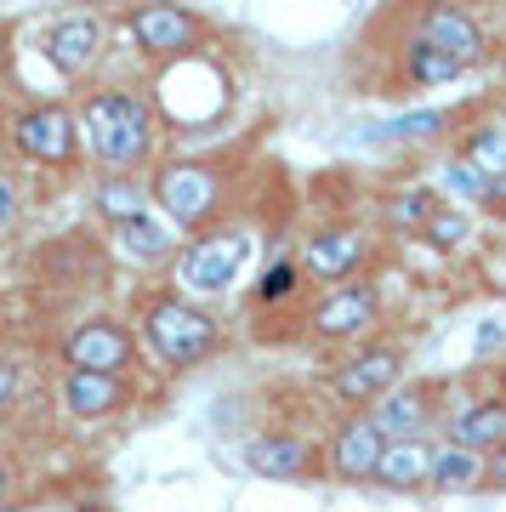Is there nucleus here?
Masks as SVG:
<instances>
[{"label": "nucleus", "mask_w": 506, "mask_h": 512, "mask_svg": "<svg viewBox=\"0 0 506 512\" xmlns=\"http://www.w3.org/2000/svg\"><path fill=\"white\" fill-rule=\"evenodd\" d=\"M80 137H86V160L103 177H143L160 160V114L148 103L143 86L131 80H97L80 92Z\"/></svg>", "instance_id": "obj_1"}, {"label": "nucleus", "mask_w": 506, "mask_h": 512, "mask_svg": "<svg viewBox=\"0 0 506 512\" xmlns=\"http://www.w3.org/2000/svg\"><path fill=\"white\" fill-rule=\"evenodd\" d=\"M137 336L165 370H194L222 353V319L182 291H154L137 302Z\"/></svg>", "instance_id": "obj_2"}, {"label": "nucleus", "mask_w": 506, "mask_h": 512, "mask_svg": "<svg viewBox=\"0 0 506 512\" xmlns=\"http://www.w3.org/2000/svg\"><path fill=\"white\" fill-rule=\"evenodd\" d=\"M154 205L160 217L177 228V234H205L217 228L222 211H228V194H234V177L222 160H199V154H182V160H165L154 177Z\"/></svg>", "instance_id": "obj_3"}, {"label": "nucleus", "mask_w": 506, "mask_h": 512, "mask_svg": "<svg viewBox=\"0 0 506 512\" xmlns=\"http://www.w3.org/2000/svg\"><path fill=\"white\" fill-rule=\"evenodd\" d=\"M6 143L23 165H40V171H69L80 154H86V137H80V109L63 103V97H40V103H23L12 120H6Z\"/></svg>", "instance_id": "obj_4"}, {"label": "nucleus", "mask_w": 506, "mask_h": 512, "mask_svg": "<svg viewBox=\"0 0 506 512\" xmlns=\"http://www.w3.org/2000/svg\"><path fill=\"white\" fill-rule=\"evenodd\" d=\"M245 262H251V222L239 217H222L217 228H205L182 245L177 256V291L182 296H222L234 291V279L245 274Z\"/></svg>", "instance_id": "obj_5"}, {"label": "nucleus", "mask_w": 506, "mask_h": 512, "mask_svg": "<svg viewBox=\"0 0 506 512\" xmlns=\"http://www.w3.org/2000/svg\"><path fill=\"white\" fill-rule=\"evenodd\" d=\"M57 359H63V370H91V376H126V382H137V370H143V336L126 319H114V313H86V319H74L63 330Z\"/></svg>", "instance_id": "obj_6"}, {"label": "nucleus", "mask_w": 506, "mask_h": 512, "mask_svg": "<svg viewBox=\"0 0 506 512\" xmlns=\"http://www.w3.org/2000/svg\"><path fill=\"white\" fill-rule=\"evenodd\" d=\"M381 325V285L376 279H347V285H330L308 302V336L313 348H359L370 342Z\"/></svg>", "instance_id": "obj_7"}, {"label": "nucleus", "mask_w": 506, "mask_h": 512, "mask_svg": "<svg viewBox=\"0 0 506 512\" xmlns=\"http://www.w3.org/2000/svg\"><path fill=\"white\" fill-rule=\"evenodd\" d=\"M404 370H410V348L393 342V336H370V342H359L342 365L330 370V393H336L347 410H376L393 387L410 382Z\"/></svg>", "instance_id": "obj_8"}, {"label": "nucleus", "mask_w": 506, "mask_h": 512, "mask_svg": "<svg viewBox=\"0 0 506 512\" xmlns=\"http://www.w3.org/2000/svg\"><path fill=\"white\" fill-rule=\"evenodd\" d=\"M120 23H126L131 46H137L148 63H182V57L205 52V40H211V18L194 12V6H171V0L131 6Z\"/></svg>", "instance_id": "obj_9"}, {"label": "nucleus", "mask_w": 506, "mask_h": 512, "mask_svg": "<svg viewBox=\"0 0 506 512\" xmlns=\"http://www.w3.org/2000/svg\"><path fill=\"white\" fill-rule=\"evenodd\" d=\"M370 256H376V234H370L364 222H325V228L302 234V251H296V262H302L308 285L330 291V285L364 279Z\"/></svg>", "instance_id": "obj_10"}, {"label": "nucleus", "mask_w": 506, "mask_h": 512, "mask_svg": "<svg viewBox=\"0 0 506 512\" xmlns=\"http://www.w3.org/2000/svg\"><path fill=\"white\" fill-rule=\"evenodd\" d=\"M387 456V433L370 410H347L325 439V473L336 484H376V467Z\"/></svg>", "instance_id": "obj_11"}, {"label": "nucleus", "mask_w": 506, "mask_h": 512, "mask_svg": "<svg viewBox=\"0 0 506 512\" xmlns=\"http://www.w3.org/2000/svg\"><path fill=\"white\" fill-rule=\"evenodd\" d=\"M410 23L433 40L438 52H450L455 63H467V69L489 63V29H484V18H478V12H467V6L427 0V6H410Z\"/></svg>", "instance_id": "obj_12"}, {"label": "nucleus", "mask_w": 506, "mask_h": 512, "mask_svg": "<svg viewBox=\"0 0 506 512\" xmlns=\"http://www.w3.org/2000/svg\"><path fill=\"white\" fill-rule=\"evenodd\" d=\"M40 46H46V63H52L57 80H86V69L109 46V18H97V12H63V18L46 23Z\"/></svg>", "instance_id": "obj_13"}, {"label": "nucleus", "mask_w": 506, "mask_h": 512, "mask_svg": "<svg viewBox=\"0 0 506 512\" xmlns=\"http://www.w3.org/2000/svg\"><path fill=\"white\" fill-rule=\"evenodd\" d=\"M370 416H376V427L387 433V444H404V439H427V427H433L438 416L450 421V410H444V387L427 382V376H410V382L393 387Z\"/></svg>", "instance_id": "obj_14"}, {"label": "nucleus", "mask_w": 506, "mask_h": 512, "mask_svg": "<svg viewBox=\"0 0 506 512\" xmlns=\"http://www.w3.org/2000/svg\"><path fill=\"white\" fill-rule=\"evenodd\" d=\"M57 399H63V416H74V421H114L137 404V382H126V376H91V370H63L57 376Z\"/></svg>", "instance_id": "obj_15"}, {"label": "nucleus", "mask_w": 506, "mask_h": 512, "mask_svg": "<svg viewBox=\"0 0 506 512\" xmlns=\"http://www.w3.org/2000/svg\"><path fill=\"white\" fill-rule=\"evenodd\" d=\"M245 461H251V473L262 478H308V473H325V450H313L302 433H290V427H273V433H256L245 444Z\"/></svg>", "instance_id": "obj_16"}, {"label": "nucleus", "mask_w": 506, "mask_h": 512, "mask_svg": "<svg viewBox=\"0 0 506 512\" xmlns=\"http://www.w3.org/2000/svg\"><path fill=\"white\" fill-rule=\"evenodd\" d=\"M450 154L478 165L484 177H495V183L506 188V120H501V109H495V103H489V109H472L467 120L455 126Z\"/></svg>", "instance_id": "obj_17"}, {"label": "nucleus", "mask_w": 506, "mask_h": 512, "mask_svg": "<svg viewBox=\"0 0 506 512\" xmlns=\"http://www.w3.org/2000/svg\"><path fill=\"white\" fill-rule=\"evenodd\" d=\"M444 444H461V450H501L506 444V393H484V399H467L461 410H450L444 421Z\"/></svg>", "instance_id": "obj_18"}, {"label": "nucleus", "mask_w": 506, "mask_h": 512, "mask_svg": "<svg viewBox=\"0 0 506 512\" xmlns=\"http://www.w3.org/2000/svg\"><path fill=\"white\" fill-rule=\"evenodd\" d=\"M154 183L148 177H97L91 183V217L109 222V228H126V222L154 217Z\"/></svg>", "instance_id": "obj_19"}, {"label": "nucleus", "mask_w": 506, "mask_h": 512, "mask_svg": "<svg viewBox=\"0 0 506 512\" xmlns=\"http://www.w3.org/2000/svg\"><path fill=\"white\" fill-rule=\"evenodd\" d=\"M433 456H438L433 439L387 444V456H381V467H376V490H387V495H421V490H427V478H433Z\"/></svg>", "instance_id": "obj_20"}, {"label": "nucleus", "mask_w": 506, "mask_h": 512, "mask_svg": "<svg viewBox=\"0 0 506 512\" xmlns=\"http://www.w3.org/2000/svg\"><path fill=\"white\" fill-rule=\"evenodd\" d=\"M455 120L450 109H410V114H393V120H381L370 131V143L376 148H433V143H450L455 137Z\"/></svg>", "instance_id": "obj_21"}, {"label": "nucleus", "mask_w": 506, "mask_h": 512, "mask_svg": "<svg viewBox=\"0 0 506 512\" xmlns=\"http://www.w3.org/2000/svg\"><path fill=\"white\" fill-rule=\"evenodd\" d=\"M177 228L154 211V217H143V222H126V228H114V245H120V256L126 262H137V268H160V262H171V256H182L177 251Z\"/></svg>", "instance_id": "obj_22"}, {"label": "nucleus", "mask_w": 506, "mask_h": 512, "mask_svg": "<svg viewBox=\"0 0 506 512\" xmlns=\"http://www.w3.org/2000/svg\"><path fill=\"white\" fill-rule=\"evenodd\" d=\"M438 194L427 183H410V188H387V200H381V222H387V234H421L438 211Z\"/></svg>", "instance_id": "obj_23"}, {"label": "nucleus", "mask_w": 506, "mask_h": 512, "mask_svg": "<svg viewBox=\"0 0 506 512\" xmlns=\"http://www.w3.org/2000/svg\"><path fill=\"white\" fill-rule=\"evenodd\" d=\"M478 484H484V456H478V450H461V444H438L427 490L433 495H461V490H478Z\"/></svg>", "instance_id": "obj_24"}, {"label": "nucleus", "mask_w": 506, "mask_h": 512, "mask_svg": "<svg viewBox=\"0 0 506 512\" xmlns=\"http://www.w3.org/2000/svg\"><path fill=\"white\" fill-rule=\"evenodd\" d=\"M308 291V274H302V262L296 256H273L268 268H262V279H256V291H251V308L262 313V308H285L290 296H302Z\"/></svg>", "instance_id": "obj_25"}, {"label": "nucleus", "mask_w": 506, "mask_h": 512, "mask_svg": "<svg viewBox=\"0 0 506 512\" xmlns=\"http://www.w3.org/2000/svg\"><path fill=\"white\" fill-rule=\"evenodd\" d=\"M438 177H444V188H450L461 205H495V200H501V183L484 177L478 165L455 160V154H444V171H438Z\"/></svg>", "instance_id": "obj_26"}, {"label": "nucleus", "mask_w": 506, "mask_h": 512, "mask_svg": "<svg viewBox=\"0 0 506 512\" xmlns=\"http://www.w3.org/2000/svg\"><path fill=\"white\" fill-rule=\"evenodd\" d=\"M467 234H472V217L461 211V205H438L433 222L421 228V239H427V245H438V251H461V245H467Z\"/></svg>", "instance_id": "obj_27"}, {"label": "nucleus", "mask_w": 506, "mask_h": 512, "mask_svg": "<svg viewBox=\"0 0 506 512\" xmlns=\"http://www.w3.org/2000/svg\"><path fill=\"white\" fill-rule=\"evenodd\" d=\"M18 217H23V188H18V177L0 165V245L18 234Z\"/></svg>", "instance_id": "obj_28"}, {"label": "nucleus", "mask_w": 506, "mask_h": 512, "mask_svg": "<svg viewBox=\"0 0 506 512\" xmlns=\"http://www.w3.org/2000/svg\"><path fill=\"white\" fill-rule=\"evenodd\" d=\"M18 387H23V370H18V359H12V353L0 348V416H6L12 404H18Z\"/></svg>", "instance_id": "obj_29"}, {"label": "nucleus", "mask_w": 506, "mask_h": 512, "mask_svg": "<svg viewBox=\"0 0 506 512\" xmlns=\"http://www.w3.org/2000/svg\"><path fill=\"white\" fill-rule=\"evenodd\" d=\"M478 490H484V495H506V444L484 456V484H478Z\"/></svg>", "instance_id": "obj_30"}, {"label": "nucleus", "mask_w": 506, "mask_h": 512, "mask_svg": "<svg viewBox=\"0 0 506 512\" xmlns=\"http://www.w3.org/2000/svg\"><path fill=\"white\" fill-rule=\"evenodd\" d=\"M12 35H18V29H12V23L0 18V69H6V63H12Z\"/></svg>", "instance_id": "obj_31"}, {"label": "nucleus", "mask_w": 506, "mask_h": 512, "mask_svg": "<svg viewBox=\"0 0 506 512\" xmlns=\"http://www.w3.org/2000/svg\"><path fill=\"white\" fill-rule=\"evenodd\" d=\"M12 495V467H6V456H0V501Z\"/></svg>", "instance_id": "obj_32"}, {"label": "nucleus", "mask_w": 506, "mask_h": 512, "mask_svg": "<svg viewBox=\"0 0 506 512\" xmlns=\"http://www.w3.org/2000/svg\"><path fill=\"white\" fill-rule=\"evenodd\" d=\"M495 109H501V120H506V86H501V97H495Z\"/></svg>", "instance_id": "obj_33"}]
</instances>
